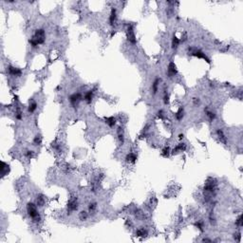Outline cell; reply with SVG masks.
<instances>
[{
	"instance_id": "19",
	"label": "cell",
	"mask_w": 243,
	"mask_h": 243,
	"mask_svg": "<svg viewBox=\"0 0 243 243\" xmlns=\"http://www.w3.org/2000/svg\"><path fill=\"white\" fill-rule=\"evenodd\" d=\"M184 115H185L184 107L183 106H180L178 109V111L175 113V118H176L177 121H181L184 118Z\"/></svg>"
},
{
	"instance_id": "16",
	"label": "cell",
	"mask_w": 243,
	"mask_h": 243,
	"mask_svg": "<svg viewBox=\"0 0 243 243\" xmlns=\"http://www.w3.org/2000/svg\"><path fill=\"white\" fill-rule=\"evenodd\" d=\"M38 107V104L36 101L34 100H29V105H28V113L29 114H32L36 111V109Z\"/></svg>"
},
{
	"instance_id": "29",
	"label": "cell",
	"mask_w": 243,
	"mask_h": 243,
	"mask_svg": "<svg viewBox=\"0 0 243 243\" xmlns=\"http://www.w3.org/2000/svg\"><path fill=\"white\" fill-rule=\"evenodd\" d=\"M170 96H169V93L167 92V91L165 90L164 91V93H163V96H162V101H163V104H164L165 105H169V103H170Z\"/></svg>"
},
{
	"instance_id": "26",
	"label": "cell",
	"mask_w": 243,
	"mask_h": 243,
	"mask_svg": "<svg viewBox=\"0 0 243 243\" xmlns=\"http://www.w3.org/2000/svg\"><path fill=\"white\" fill-rule=\"evenodd\" d=\"M42 140H43V137H42L41 134H36L35 137L33 138V144L34 145H41L42 143Z\"/></svg>"
},
{
	"instance_id": "14",
	"label": "cell",
	"mask_w": 243,
	"mask_h": 243,
	"mask_svg": "<svg viewBox=\"0 0 243 243\" xmlns=\"http://www.w3.org/2000/svg\"><path fill=\"white\" fill-rule=\"evenodd\" d=\"M124 159L127 163L135 164V163L137 162V159H138V157H137L136 153H134V152H128V153L126 154V156H125Z\"/></svg>"
},
{
	"instance_id": "27",
	"label": "cell",
	"mask_w": 243,
	"mask_h": 243,
	"mask_svg": "<svg viewBox=\"0 0 243 243\" xmlns=\"http://www.w3.org/2000/svg\"><path fill=\"white\" fill-rule=\"evenodd\" d=\"M97 210V203L95 201H92L88 204V213L89 214H93Z\"/></svg>"
},
{
	"instance_id": "32",
	"label": "cell",
	"mask_w": 243,
	"mask_h": 243,
	"mask_svg": "<svg viewBox=\"0 0 243 243\" xmlns=\"http://www.w3.org/2000/svg\"><path fill=\"white\" fill-rule=\"evenodd\" d=\"M33 154H34V151H33V150H29V149H27V150L24 152L25 157L28 158V159H32V158L33 157Z\"/></svg>"
},
{
	"instance_id": "12",
	"label": "cell",
	"mask_w": 243,
	"mask_h": 243,
	"mask_svg": "<svg viewBox=\"0 0 243 243\" xmlns=\"http://www.w3.org/2000/svg\"><path fill=\"white\" fill-rule=\"evenodd\" d=\"M161 82H162V79L159 78V77H157L153 81V83H152V85H151V93H152V95H156L158 93Z\"/></svg>"
},
{
	"instance_id": "8",
	"label": "cell",
	"mask_w": 243,
	"mask_h": 243,
	"mask_svg": "<svg viewBox=\"0 0 243 243\" xmlns=\"http://www.w3.org/2000/svg\"><path fill=\"white\" fill-rule=\"evenodd\" d=\"M67 209V212L70 213V214H71L72 212L77 211L79 209V202H78L77 199H70V201H68Z\"/></svg>"
},
{
	"instance_id": "37",
	"label": "cell",
	"mask_w": 243,
	"mask_h": 243,
	"mask_svg": "<svg viewBox=\"0 0 243 243\" xmlns=\"http://www.w3.org/2000/svg\"><path fill=\"white\" fill-rule=\"evenodd\" d=\"M209 220H210L211 225H215V224H216V218H212V216H210V218H209Z\"/></svg>"
},
{
	"instance_id": "30",
	"label": "cell",
	"mask_w": 243,
	"mask_h": 243,
	"mask_svg": "<svg viewBox=\"0 0 243 243\" xmlns=\"http://www.w3.org/2000/svg\"><path fill=\"white\" fill-rule=\"evenodd\" d=\"M235 226L238 228H241L243 226V220H242V215H239L237 218L235 219Z\"/></svg>"
},
{
	"instance_id": "18",
	"label": "cell",
	"mask_w": 243,
	"mask_h": 243,
	"mask_svg": "<svg viewBox=\"0 0 243 243\" xmlns=\"http://www.w3.org/2000/svg\"><path fill=\"white\" fill-rule=\"evenodd\" d=\"M105 123L108 125L110 128H113L114 126H116V124H117V120L115 117H106L105 118Z\"/></svg>"
},
{
	"instance_id": "24",
	"label": "cell",
	"mask_w": 243,
	"mask_h": 243,
	"mask_svg": "<svg viewBox=\"0 0 243 243\" xmlns=\"http://www.w3.org/2000/svg\"><path fill=\"white\" fill-rule=\"evenodd\" d=\"M88 216H89L88 211L82 210L81 212L79 213V219L81 220V221H86V220L88 218Z\"/></svg>"
},
{
	"instance_id": "10",
	"label": "cell",
	"mask_w": 243,
	"mask_h": 243,
	"mask_svg": "<svg viewBox=\"0 0 243 243\" xmlns=\"http://www.w3.org/2000/svg\"><path fill=\"white\" fill-rule=\"evenodd\" d=\"M186 149H187V144H186L184 142H180L171 150V155L178 154V153H180V152H184Z\"/></svg>"
},
{
	"instance_id": "6",
	"label": "cell",
	"mask_w": 243,
	"mask_h": 243,
	"mask_svg": "<svg viewBox=\"0 0 243 243\" xmlns=\"http://www.w3.org/2000/svg\"><path fill=\"white\" fill-rule=\"evenodd\" d=\"M7 72L9 73V75L11 76V77H21L23 74V71L21 68L11 66V65L7 66Z\"/></svg>"
},
{
	"instance_id": "2",
	"label": "cell",
	"mask_w": 243,
	"mask_h": 243,
	"mask_svg": "<svg viewBox=\"0 0 243 243\" xmlns=\"http://www.w3.org/2000/svg\"><path fill=\"white\" fill-rule=\"evenodd\" d=\"M38 206L36 205V203L32 202V201H29L26 205V210H27V214H28L29 218L32 219V221L33 223H39L41 221V215L39 211H38Z\"/></svg>"
},
{
	"instance_id": "23",
	"label": "cell",
	"mask_w": 243,
	"mask_h": 243,
	"mask_svg": "<svg viewBox=\"0 0 243 243\" xmlns=\"http://www.w3.org/2000/svg\"><path fill=\"white\" fill-rule=\"evenodd\" d=\"M216 135H218V139H219L220 142L226 144V137H225V134H224V132H223L222 129H220V128L216 129Z\"/></svg>"
},
{
	"instance_id": "20",
	"label": "cell",
	"mask_w": 243,
	"mask_h": 243,
	"mask_svg": "<svg viewBox=\"0 0 243 243\" xmlns=\"http://www.w3.org/2000/svg\"><path fill=\"white\" fill-rule=\"evenodd\" d=\"M35 203L38 207H43L45 203H46V197L44 195H42V194H39V195H37L36 197V201Z\"/></svg>"
},
{
	"instance_id": "3",
	"label": "cell",
	"mask_w": 243,
	"mask_h": 243,
	"mask_svg": "<svg viewBox=\"0 0 243 243\" xmlns=\"http://www.w3.org/2000/svg\"><path fill=\"white\" fill-rule=\"evenodd\" d=\"M83 101V94L80 92H74L68 96V102L72 107H77L79 104Z\"/></svg>"
},
{
	"instance_id": "33",
	"label": "cell",
	"mask_w": 243,
	"mask_h": 243,
	"mask_svg": "<svg viewBox=\"0 0 243 243\" xmlns=\"http://www.w3.org/2000/svg\"><path fill=\"white\" fill-rule=\"evenodd\" d=\"M195 226H196V227H197V229H199V231H201V232L203 231V223L201 222V221H197V222H196V223H195Z\"/></svg>"
},
{
	"instance_id": "17",
	"label": "cell",
	"mask_w": 243,
	"mask_h": 243,
	"mask_svg": "<svg viewBox=\"0 0 243 243\" xmlns=\"http://www.w3.org/2000/svg\"><path fill=\"white\" fill-rule=\"evenodd\" d=\"M10 165L5 162H1V177L4 178L10 173Z\"/></svg>"
},
{
	"instance_id": "13",
	"label": "cell",
	"mask_w": 243,
	"mask_h": 243,
	"mask_svg": "<svg viewBox=\"0 0 243 243\" xmlns=\"http://www.w3.org/2000/svg\"><path fill=\"white\" fill-rule=\"evenodd\" d=\"M117 139L120 145H124V130L122 126L117 127Z\"/></svg>"
},
{
	"instance_id": "9",
	"label": "cell",
	"mask_w": 243,
	"mask_h": 243,
	"mask_svg": "<svg viewBox=\"0 0 243 243\" xmlns=\"http://www.w3.org/2000/svg\"><path fill=\"white\" fill-rule=\"evenodd\" d=\"M177 74H178L177 66L175 65L174 62L171 61L168 65V67H167V76H168L169 78H173L174 76H176Z\"/></svg>"
},
{
	"instance_id": "34",
	"label": "cell",
	"mask_w": 243,
	"mask_h": 243,
	"mask_svg": "<svg viewBox=\"0 0 243 243\" xmlns=\"http://www.w3.org/2000/svg\"><path fill=\"white\" fill-rule=\"evenodd\" d=\"M234 239L237 242H240L241 240V234L240 233H237V234H235L234 235Z\"/></svg>"
},
{
	"instance_id": "5",
	"label": "cell",
	"mask_w": 243,
	"mask_h": 243,
	"mask_svg": "<svg viewBox=\"0 0 243 243\" xmlns=\"http://www.w3.org/2000/svg\"><path fill=\"white\" fill-rule=\"evenodd\" d=\"M189 52H190L189 54H191L192 56H195V57H197V58L203 59V60L206 61L207 63H210V59L208 58V56L205 54L202 51H200V49L197 48H190Z\"/></svg>"
},
{
	"instance_id": "39",
	"label": "cell",
	"mask_w": 243,
	"mask_h": 243,
	"mask_svg": "<svg viewBox=\"0 0 243 243\" xmlns=\"http://www.w3.org/2000/svg\"><path fill=\"white\" fill-rule=\"evenodd\" d=\"M202 241H208V242H212L213 240H212V239H209V238H203V239H202Z\"/></svg>"
},
{
	"instance_id": "1",
	"label": "cell",
	"mask_w": 243,
	"mask_h": 243,
	"mask_svg": "<svg viewBox=\"0 0 243 243\" xmlns=\"http://www.w3.org/2000/svg\"><path fill=\"white\" fill-rule=\"evenodd\" d=\"M29 45L32 48H37L38 46L43 45L46 42V32L44 29L39 28L35 29L33 35L29 39Z\"/></svg>"
},
{
	"instance_id": "28",
	"label": "cell",
	"mask_w": 243,
	"mask_h": 243,
	"mask_svg": "<svg viewBox=\"0 0 243 243\" xmlns=\"http://www.w3.org/2000/svg\"><path fill=\"white\" fill-rule=\"evenodd\" d=\"M206 116L208 118V120L210 121V122H213L215 119H216V114L214 112V111H212V110H206Z\"/></svg>"
},
{
	"instance_id": "15",
	"label": "cell",
	"mask_w": 243,
	"mask_h": 243,
	"mask_svg": "<svg viewBox=\"0 0 243 243\" xmlns=\"http://www.w3.org/2000/svg\"><path fill=\"white\" fill-rule=\"evenodd\" d=\"M216 183L214 181H207L206 183H205L203 190L204 192H207V193H213L216 190Z\"/></svg>"
},
{
	"instance_id": "21",
	"label": "cell",
	"mask_w": 243,
	"mask_h": 243,
	"mask_svg": "<svg viewBox=\"0 0 243 243\" xmlns=\"http://www.w3.org/2000/svg\"><path fill=\"white\" fill-rule=\"evenodd\" d=\"M180 40L178 39L176 35H173L172 42H171V48H172V49L176 51V49L178 48V46H180Z\"/></svg>"
},
{
	"instance_id": "22",
	"label": "cell",
	"mask_w": 243,
	"mask_h": 243,
	"mask_svg": "<svg viewBox=\"0 0 243 243\" xmlns=\"http://www.w3.org/2000/svg\"><path fill=\"white\" fill-rule=\"evenodd\" d=\"M147 230L146 229H144V228H139V229H137L136 230V237H145L146 235H147Z\"/></svg>"
},
{
	"instance_id": "36",
	"label": "cell",
	"mask_w": 243,
	"mask_h": 243,
	"mask_svg": "<svg viewBox=\"0 0 243 243\" xmlns=\"http://www.w3.org/2000/svg\"><path fill=\"white\" fill-rule=\"evenodd\" d=\"M193 104L195 105H199L200 104V99L199 97H194L193 98Z\"/></svg>"
},
{
	"instance_id": "35",
	"label": "cell",
	"mask_w": 243,
	"mask_h": 243,
	"mask_svg": "<svg viewBox=\"0 0 243 243\" xmlns=\"http://www.w3.org/2000/svg\"><path fill=\"white\" fill-rule=\"evenodd\" d=\"M157 116L159 118V119H163V118H164V111H163V109H159V110H158V112H157Z\"/></svg>"
},
{
	"instance_id": "11",
	"label": "cell",
	"mask_w": 243,
	"mask_h": 243,
	"mask_svg": "<svg viewBox=\"0 0 243 243\" xmlns=\"http://www.w3.org/2000/svg\"><path fill=\"white\" fill-rule=\"evenodd\" d=\"M94 93L95 91L93 89H89L85 92V94L83 95V101L86 102L87 105H89L92 103L93 101V98H94Z\"/></svg>"
},
{
	"instance_id": "25",
	"label": "cell",
	"mask_w": 243,
	"mask_h": 243,
	"mask_svg": "<svg viewBox=\"0 0 243 243\" xmlns=\"http://www.w3.org/2000/svg\"><path fill=\"white\" fill-rule=\"evenodd\" d=\"M171 155V149L169 146H164L162 150V156L163 158H169Z\"/></svg>"
},
{
	"instance_id": "4",
	"label": "cell",
	"mask_w": 243,
	"mask_h": 243,
	"mask_svg": "<svg viewBox=\"0 0 243 243\" xmlns=\"http://www.w3.org/2000/svg\"><path fill=\"white\" fill-rule=\"evenodd\" d=\"M126 38H127V41L131 45H136L137 44V38H136V34H135V30H134V28H133L132 25L127 26Z\"/></svg>"
},
{
	"instance_id": "31",
	"label": "cell",
	"mask_w": 243,
	"mask_h": 243,
	"mask_svg": "<svg viewBox=\"0 0 243 243\" xmlns=\"http://www.w3.org/2000/svg\"><path fill=\"white\" fill-rule=\"evenodd\" d=\"M15 118H16L17 120H22L23 119V112L20 108H17L16 111H15Z\"/></svg>"
},
{
	"instance_id": "38",
	"label": "cell",
	"mask_w": 243,
	"mask_h": 243,
	"mask_svg": "<svg viewBox=\"0 0 243 243\" xmlns=\"http://www.w3.org/2000/svg\"><path fill=\"white\" fill-rule=\"evenodd\" d=\"M178 137V140H180V142H181V140L184 139V134H183V133H180Z\"/></svg>"
},
{
	"instance_id": "7",
	"label": "cell",
	"mask_w": 243,
	"mask_h": 243,
	"mask_svg": "<svg viewBox=\"0 0 243 243\" xmlns=\"http://www.w3.org/2000/svg\"><path fill=\"white\" fill-rule=\"evenodd\" d=\"M117 18H118V14H117V9L115 7H112L111 10H110L109 13V17H108V25L114 27L117 22Z\"/></svg>"
}]
</instances>
